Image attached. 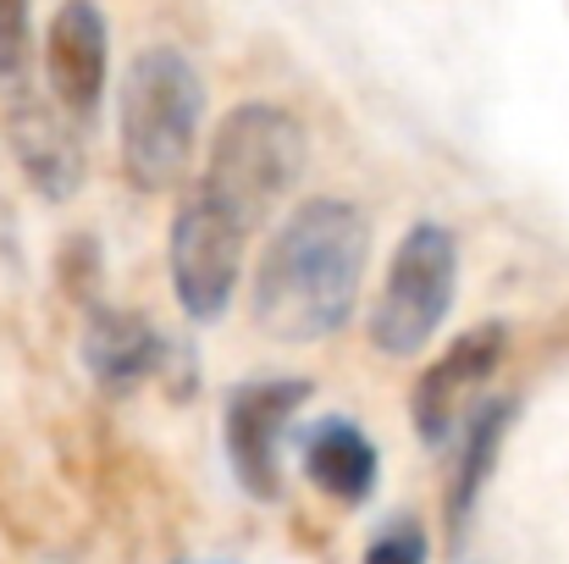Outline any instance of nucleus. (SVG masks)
<instances>
[{
    "label": "nucleus",
    "mask_w": 569,
    "mask_h": 564,
    "mask_svg": "<svg viewBox=\"0 0 569 564\" xmlns=\"http://www.w3.org/2000/svg\"><path fill=\"white\" fill-rule=\"evenodd\" d=\"M366 255H371V232L355 205L343 199L299 205L277 227L254 271V321L277 344L332 338L360 305Z\"/></svg>",
    "instance_id": "1"
},
{
    "label": "nucleus",
    "mask_w": 569,
    "mask_h": 564,
    "mask_svg": "<svg viewBox=\"0 0 569 564\" xmlns=\"http://www.w3.org/2000/svg\"><path fill=\"white\" fill-rule=\"evenodd\" d=\"M204 122V83L167 44L144 50L122 83V167L150 194L178 188Z\"/></svg>",
    "instance_id": "2"
},
{
    "label": "nucleus",
    "mask_w": 569,
    "mask_h": 564,
    "mask_svg": "<svg viewBox=\"0 0 569 564\" xmlns=\"http://www.w3.org/2000/svg\"><path fill=\"white\" fill-rule=\"evenodd\" d=\"M299 172H305V128L282 106L249 100L221 122L199 194L243 232H254L288 199Z\"/></svg>",
    "instance_id": "3"
},
{
    "label": "nucleus",
    "mask_w": 569,
    "mask_h": 564,
    "mask_svg": "<svg viewBox=\"0 0 569 564\" xmlns=\"http://www.w3.org/2000/svg\"><path fill=\"white\" fill-rule=\"evenodd\" d=\"M453 294H459V244H453V232L437 227V221H415L403 232V244L392 249L381 299L371 310V344L392 360L420 355L437 338V327L448 321Z\"/></svg>",
    "instance_id": "4"
},
{
    "label": "nucleus",
    "mask_w": 569,
    "mask_h": 564,
    "mask_svg": "<svg viewBox=\"0 0 569 564\" xmlns=\"http://www.w3.org/2000/svg\"><path fill=\"white\" fill-rule=\"evenodd\" d=\"M310 382L299 376H266V382H238L221 404V443L227 465L243 482L249 498H277L282 493V437L293 409L305 404Z\"/></svg>",
    "instance_id": "5"
},
{
    "label": "nucleus",
    "mask_w": 569,
    "mask_h": 564,
    "mask_svg": "<svg viewBox=\"0 0 569 564\" xmlns=\"http://www.w3.org/2000/svg\"><path fill=\"white\" fill-rule=\"evenodd\" d=\"M243 238L249 232L232 216H221L199 188L183 199L172 221V288L193 321H216L232 305V288L243 271Z\"/></svg>",
    "instance_id": "6"
},
{
    "label": "nucleus",
    "mask_w": 569,
    "mask_h": 564,
    "mask_svg": "<svg viewBox=\"0 0 569 564\" xmlns=\"http://www.w3.org/2000/svg\"><path fill=\"white\" fill-rule=\"evenodd\" d=\"M106 17L94 0H61V11L50 17V39H44V72H50V95L72 122H89L100 111L106 95Z\"/></svg>",
    "instance_id": "7"
},
{
    "label": "nucleus",
    "mask_w": 569,
    "mask_h": 564,
    "mask_svg": "<svg viewBox=\"0 0 569 564\" xmlns=\"http://www.w3.org/2000/svg\"><path fill=\"white\" fill-rule=\"evenodd\" d=\"M503 349H509V327L503 321H481L476 333L453 338L448 355L415 382V426H420L426 443H448L453 437L470 393L481 382H492V372L503 366Z\"/></svg>",
    "instance_id": "8"
},
{
    "label": "nucleus",
    "mask_w": 569,
    "mask_h": 564,
    "mask_svg": "<svg viewBox=\"0 0 569 564\" xmlns=\"http://www.w3.org/2000/svg\"><path fill=\"white\" fill-rule=\"evenodd\" d=\"M6 133L17 150V167L28 172V184L44 199H72L83 184V150L78 133L28 89H11V111H6Z\"/></svg>",
    "instance_id": "9"
},
{
    "label": "nucleus",
    "mask_w": 569,
    "mask_h": 564,
    "mask_svg": "<svg viewBox=\"0 0 569 564\" xmlns=\"http://www.w3.org/2000/svg\"><path fill=\"white\" fill-rule=\"evenodd\" d=\"M299 454H305V476L338 498V504H366L381 482V454L366 437L360 420L349 415H321L316 426L299 432Z\"/></svg>",
    "instance_id": "10"
},
{
    "label": "nucleus",
    "mask_w": 569,
    "mask_h": 564,
    "mask_svg": "<svg viewBox=\"0 0 569 564\" xmlns=\"http://www.w3.org/2000/svg\"><path fill=\"white\" fill-rule=\"evenodd\" d=\"M161 360H167V344H161V333H156L144 316H128V310H94V316H89L83 366L94 372L100 387L128 393L133 382H144Z\"/></svg>",
    "instance_id": "11"
},
{
    "label": "nucleus",
    "mask_w": 569,
    "mask_h": 564,
    "mask_svg": "<svg viewBox=\"0 0 569 564\" xmlns=\"http://www.w3.org/2000/svg\"><path fill=\"white\" fill-rule=\"evenodd\" d=\"M509 420H515V404L509 398H487L470 415V432H465V448H459V471H453V487H448V521H453V532H465L481 487L492 482V465H498V448H503Z\"/></svg>",
    "instance_id": "12"
},
{
    "label": "nucleus",
    "mask_w": 569,
    "mask_h": 564,
    "mask_svg": "<svg viewBox=\"0 0 569 564\" xmlns=\"http://www.w3.org/2000/svg\"><path fill=\"white\" fill-rule=\"evenodd\" d=\"M28 56H33L28 0H0V89H22Z\"/></svg>",
    "instance_id": "13"
},
{
    "label": "nucleus",
    "mask_w": 569,
    "mask_h": 564,
    "mask_svg": "<svg viewBox=\"0 0 569 564\" xmlns=\"http://www.w3.org/2000/svg\"><path fill=\"white\" fill-rule=\"evenodd\" d=\"M426 532L415 526V521H387L377 537H371V548H366V560L360 564H426Z\"/></svg>",
    "instance_id": "14"
}]
</instances>
